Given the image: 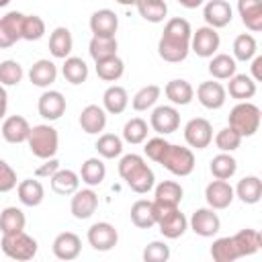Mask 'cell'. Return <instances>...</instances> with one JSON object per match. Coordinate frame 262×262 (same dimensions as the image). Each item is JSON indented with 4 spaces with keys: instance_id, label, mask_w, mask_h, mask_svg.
I'll use <instances>...</instances> for the list:
<instances>
[{
    "instance_id": "cell-1",
    "label": "cell",
    "mask_w": 262,
    "mask_h": 262,
    "mask_svg": "<svg viewBox=\"0 0 262 262\" xmlns=\"http://www.w3.org/2000/svg\"><path fill=\"white\" fill-rule=\"evenodd\" d=\"M190 23L182 16H174L164 25V33L158 41V55L168 63H180L190 51Z\"/></svg>"
},
{
    "instance_id": "cell-2",
    "label": "cell",
    "mask_w": 262,
    "mask_h": 262,
    "mask_svg": "<svg viewBox=\"0 0 262 262\" xmlns=\"http://www.w3.org/2000/svg\"><path fill=\"white\" fill-rule=\"evenodd\" d=\"M119 176L137 194L149 192L156 184L154 170L145 164V160L139 154H127L119 160Z\"/></svg>"
},
{
    "instance_id": "cell-3",
    "label": "cell",
    "mask_w": 262,
    "mask_h": 262,
    "mask_svg": "<svg viewBox=\"0 0 262 262\" xmlns=\"http://www.w3.org/2000/svg\"><path fill=\"white\" fill-rule=\"evenodd\" d=\"M27 145H29L31 154L39 160L55 158L57 147H59V133L49 123L35 125V127H31V133L27 137Z\"/></svg>"
},
{
    "instance_id": "cell-4",
    "label": "cell",
    "mask_w": 262,
    "mask_h": 262,
    "mask_svg": "<svg viewBox=\"0 0 262 262\" xmlns=\"http://www.w3.org/2000/svg\"><path fill=\"white\" fill-rule=\"evenodd\" d=\"M229 127L237 131L242 137H252L260 129L262 113L260 106H256L250 100H239L231 111H229Z\"/></svg>"
},
{
    "instance_id": "cell-5",
    "label": "cell",
    "mask_w": 262,
    "mask_h": 262,
    "mask_svg": "<svg viewBox=\"0 0 262 262\" xmlns=\"http://www.w3.org/2000/svg\"><path fill=\"white\" fill-rule=\"evenodd\" d=\"M154 215H156V225H158L160 233L168 239H176V237L184 235V231L188 229V219L184 217V213L178 207L162 205V203L154 201Z\"/></svg>"
},
{
    "instance_id": "cell-6",
    "label": "cell",
    "mask_w": 262,
    "mask_h": 262,
    "mask_svg": "<svg viewBox=\"0 0 262 262\" xmlns=\"http://www.w3.org/2000/svg\"><path fill=\"white\" fill-rule=\"evenodd\" d=\"M2 252L16 262H27L33 260L37 254V239L31 237L29 233L23 231H14V233H2Z\"/></svg>"
},
{
    "instance_id": "cell-7",
    "label": "cell",
    "mask_w": 262,
    "mask_h": 262,
    "mask_svg": "<svg viewBox=\"0 0 262 262\" xmlns=\"http://www.w3.org/2000/svg\"><path fill=\"white\" fill-rule=\"evenodd\" d=\"M160 164L174 176H188L194 170V154L190 147L170 143Z\"/></svg>"
},
{
    "instance_id": "cell-8",
    "label": "cell",
    "mask_w": 262,
    "mask_h": 262,
    "mask_svg": "<svg viewBox=\"0 0 262 262\" xmlns=\"http://www.w3.org/2000/svg\"><path fill=\"white\" fill-rule=\"evenodd\" d=\"M184 141L190 149H205L213 141V125L203 119L194 117L184 125Z\"/></svg>"
},
{
    "instance_id": "cell-9",
    "label": "cell",
    "mask_w": 262,
    "mask_h": 262,
    "mask_svg": "<svg viewBox=\"0 0 262 262\" xmlns=\"http://www.w3.org/2000/svg\"><path fill=\"white\" fill-rule=\"evenodd\" d=\"M219 45H221V37L217 33V29H213V27H207V25L199 27L190 35V51H194L199 57L215 55Z\"/></svg>"
},
{
    "instance_id": "cell-10",
    "label": "cell",
    "mask_w": 262,
    "mask_h": 262,
    "mask_svg": "<svg viewBox=\"0 0 262 262\" xmlns=\"http://www.w3.org/2000/svg\"><path fill=\"white\" fill-rule=\"evenodd\" d=\"M149 127L158 135H170L180 127V113L174 104H162L151 111Z\"/></svg>"
},
{
    "instance_id": "cell-11",
    "label": "cell",
    "mask_w": 262,
    "mask_h": 262,
    "mask_svg": "<svg viewBox=\"0 0 262 262\" xmlns=\"http://www.w3.org/2000/svg\"><path fill=\"white\" fill-rule=\"evenodd\" d=\"M86 237H88V244H90L96 252H108V250H113V248L117 246V242H119V233H117L115 225L108 223V221L92 223V225L88 227Z\"/></svg>"
},
{
    "instance_id": "cell-12",
    "label": "cell",
    "mask_w": 262,
    "mask_h": 262,
    "mask_svg": "<svg viewBox=\"0 0 262 262\" xmlns=\"http://www.w3.org/2000/svg\"><path fill=\"white\" fill-rule=\"evenodd\" d=\"M188 227H190L196 235H201V237H213V235L221 229V219H219V215L215 213V209H211V207H201V209H196V211L190 215Z\"/></svg>"
},
{
    "instance_id": "cell-13",
    "label": "cell",
    "mask_w": 262,
    "mask_h": 262,
    "mask_svg": "<svg viewBox=\"0 0 262 262\" xmlns=\"http://www.w3.org/2000/svg\"><path fill=\"white\" fill-rule=\"evenodd\" d=\"M205 199H207V205L215 211H221V209H227L233 199H235V192H233V186L227 182V180H211L207 186H205Z\"/></svg>"
},
{
    "instance_id": "cell-14",
    "label": "cell",
    "mask_w": 262,
    "mask_h": 262,
    "mask_svg": "<svg viewBox=\"0 0 262 262\" xmlns=\"http://www.w3.org/2000/svg\"><path fill=\"white\" fill-rule=\"evenodd\" d=\"M51 250H53V256L57 260H76L82 252V239L78 233L74 231H61L55 235L53 244H51Z\"/></svg>"
},
{
    "instance_id": "cell-15",
    "label": "cell",
    "mask_w": 262,
    "mask_h": 262,
    "mask_svg": "<svg viewBox=\"0 0 262 262\" xmlns=\"http://www.w3.org/2000/svg\"><path fill=\"white\" fill-rule=\"evenodd\" d=\"M196 98L199 102L209 108V111H217L225 104L227 100V92H225V86L217 80H207V82H201L199 88H196Z\"/></svg>"
},
{
    "instance_id": "cell-16",
    "label": "cell",
    "mask_w": 262,
    "mask_h": 262,
    "mask_svg": "<svg viewBox=\"0 0 262 262\" xmlns=\"http://www.w3.org/2000/svg\"><path fill=\"white\" fill-rule=\"evenodd\" d=\"M98 209V194L92 190V186L88 188H78L74 194H72V203H70V211L76 219H88L96 213Z\"/></svg>"
},
{
    "instance_id": "cell-17",
    "label": "cell",
    "mask_w": 262,
    "mask_h": 262,
    "mask_svg": "<svg viewBox=\"0 0 262 262\" xmlns=\"http://www.w3.org/2000/svg\"><path fill=\"white\" fill-rule=\"evenodd\" d=\"M203 18H205L207 27L223 29L231 23L233 10H231L229 2H225V0H209L203 6Z\"/></svg>"
},
{
    "instance_id": "cell-18",
    "label": "cell",
    "mask_w": 262,
    "mask_h": 262,
    "mask_svg": "<svg viewBox=\"0 0 262 262\" xmlns=\"http://www.w3.org/2000/svg\"><path fill=\"white\" fill-rule=\"evenodd\" d=\"M23 18H25V14L18 10H10L4 16H0V49H8L16 41H20Z\"/></svg>"
},
{
    "instance_id": "cell-19",
    "label": "cell",
    "mask_w": 262,
    "mask_h": 262,
    "mask_svg": "<svg viewBox=\"0 0 262 262\" xmlns=\"http://www.w3.org/2000/svg\"><path fill=\"white\" fill-rule=\"evenodd\" d=\"M37 111L45 121H57L66 113V96L59 90H45L39 96Z\"/></svg>"
},
{
    "instance_id": "cell-20",
    "label": "cell",
    "mask_w": 262,
    "mask_h": 262,
    "mask_svg": "<svg viewBox=\"0 0 262 262\" xmlns=\"http://www.w3.org/2000/svg\"><path fill=\"white\" fill-rule=\"evenodd\" d=\"M119 29V16L111 8L94 10L90 16V31L94 37H115Z\"/></svg>"
},
{
    "instance_id": "cell-21",
    "label": "cell",
    "mask_w": 262,
    "mask_h": 262,
    "mask_svg": "<svg viewBox=\"0 0 262 262\" xmlns=\"http://www.w3.org/2000/svg\"><path fill=\"white\" fill-rule=\"evenodd\" d=\"M80 127L88 135H98L106 127V111L98 104H88L80 113Z\"/></svg>"
},
{
    "instance_id": "cell-22",
    "label": "cell",
    "mask_w": 262,
    "mask_h": 262,
    "mask_svg": "<svg viewBox=\"0 0 262 262\" xmlns=\"http://www.w3.org/2000/svg\"><path fill=\"white\" fill-rule=\"evenodd\" d=\"M31 133V125L20 115H10L2 121V137L8 143H25Z\"/></svg>"
},
{
    "instance_id": "cell-23",
    "label": "cell",
    "mask_w": 262,
    "mask_h": 262,
    "mask_svg": "<svg viewBox=\"0 0 262 262\" xmlns=\"http://www.w3.org/2000/svg\"><path fill=\"white\" fill-rule=\"evenodd\" d=\"M231 239H233V246H235L239 258L254 256L262 248V235H260L258 229H252V227L239 229L235 235H231Z\"/></svg>"
},
{
    "instance_id": "cell-24",
    "label": "cell",
    "mask_w": 262,
    "mask_h": 262,
    "mask_svg": "<svg viewBox=\"0 0 262 262\" xmlns=\"http://www.w3.org/2000/svg\"><path fill=\"white\" fill-rule=\"evenodd\" d=\"M29 80L33 86L49 88L57 80V66L51 59H37L29 70Z\"/></svg>"
},
{
    "instance_id": "cell-25",
    "label": "cell",
    "mask_w": 262,
    "mask_h": 262,
    "mask_svg": "<svg viewBox=\"0 0 262 262\" xmlns=\"http://www.w3.org/2000/svg\"><path fill=\"white\" fill-rule=\"evenodd\" d=\"M164 94L166 98L174 104V106H186L192 102L194 98V88L188 80H182V78H176V80H170L164 88Z\"/></svg>"
},
{
    "instance_id": "cell-26",
    "label": "cell",
    "mask_w": 262,
    "mask_h": 262,
    "mask_svg": "<svg viewBox=\"0 0 262 262\" xmlns=\"http://www.w3.org/2000/svg\"><path fill=\"white\" fill-rule=\"evenodd\" d=\"M16 194L25 207H39L45 199V188L37 178H25L16 184Z\"/></svg>"
},
{
    "instance_id": "cell-27",
    "label": "cell",
    "mask_w": 262,
    "mask_h": 262,
    "mask_svg": "<svg viewBox=\"0 0 262 262\" xmlns=\"http://www.w3.org/2000/svg\"><path fill=\"white\" fill-rule=\"evenodd\" d=\"M237 12L246 29L252 33L262 31V0H237Z\"/></svg>"
},
{
    "instance_id": "cell-28",
    "label": "cell",
    "mask_w": 262,
    "mask_h": 262,
    "mask_svg": "<svg viewBox=\"0 0 262 262\" xmlns=\"http://www.w3.org/2000/svg\"><path fill=\"white\" fill-rule=\"evenodd\" d=\"M74 47V39L68 27H55L49 35V53L55 59H66L72 53Z\"/></svg>"
},
{
    "instance_id": "cell-29",
    "label": "cell",
    "mask_w": 262,
    "mask_h": 262,
    "mask_svg": "<svg viewBox=\"0 0 262 262\" xmlns=\"http://www.w3.org/2000/svg\"><path fill=\"white\" fill-rule=\"evenodd\" d=\"M49 182H51V190L55 192V194H61V196H70V194H74L78 188H80V174H76L74 170H63V168H59L51 178H49Z\"/></svg>"
},
{
    "instance_id": "cell-30",
    "label": "cell",
    "mask_w": 262,
    "mask_h": 262,
    "mask_svg": "<svg viewBox=\"0 0 262 262\" xmlns=\"http://www.w3.org/2000/svg\"><path fill=\"white\" fill-rule=\"evenodd\" d=\"M256 82L252 76L248 74H233L229 78V84L225 88V92H229L231 98H235L237 102L239 100H250L254 94H256Z\"/></svg>"
},
{
    "instance_id": "cell-31",
    "label": "cell",
    "mask_w": 262,
    "mask_h": 262,
    "mask_svg": "<svg viewBox=\"0 0 262 262\" xmlns=\"http://www.w3.org/2000/svg\"><path fill=\"white\" fill-rule=\"evenodd\" d=\"M233 192L244 205H256L262 199V180L258 176H244Z\"/></svg>"
},
{
    "instance_id": "cell-32",
    "label": "cell",
    "mask_w": 262,
    "mask_h": 262,
    "mask_svg": "<svg viewBox=\"0 0 262 262\" xmlns=\"http://www.w3.org/2000/svg\"><path fill=\"white\" fill-rule=\"evenodd\" d=\"M182 194H184V190L176 180H162L160 184H154V201L156 203L180 207Z\"/></svg>"
},
{
    "instance_id": "cell-33",
    "label": "cell",
    "mask_w": 262,
    "mask_h": 262,
    "mask_svg": "<svg viewBox=\"0 0 262 262\" xmlns=\"http://www.w3.org/2000/svg\"><path fill=\"white\" fill-rule=\"evenodd\" d=\"M129 106V94L123 86H108L102 94V108L111 115H121L125 108Z\"/></svg>"
},
{
    "instance_id": "cell-34",
    "label": "cell",
    "mask_w": 262,
    "mask_h": 262,
    "mask_svg": "<svg viewBox=\"0 0 262 262\" xmlns=\"http://www.w3.org/2000/svg\"><path fill=\"white\" fill-rule=\"evenodd\" d=\"M131 223L139 229H149L156 225V215H154V201L147 199H139L131 205Z\"/></svg>"
},
{
    "instance_id": "cell-35",
    "label": "cell",
    "mask_w": 262,
    "mask_h": 262,
    "mask_svg": "<svg viewBox=\"0 0 262 262\" xmlns=\"http://www.w3.org/2000/svg\"><path fill=\"white\" fill-rule=\"evenodd\" d=\"M61 76H63L70 84H74V86L84 84V82L88 80V66H86V61H84L82 57L68 55V57L63 59V66H61Z\"/></svg>"
},
{
    "instance_id": "cell-36",
    "label": "cell",
    "mask_w": 262,
    "mask_h": 262,
    "mask_svg": "<svg viewBox=\"0 0 262 262\" xmlns=\"http://www.w3.org/2000/svg\"><path fill=\"white\" fill-rule=\"evenodd\" d=\"M106 176V166L100 158H88L80 168V180L86 186H100Z\"/></svg>"
},
{
    "instance_id": "cell-37",
    "label": "cell",
    "mask_w": 262,
    "mask_h": 262,
    "mask_svg": "<svg viewBox=\"0 0 262 262\" xmlns=\"http://www.w3.org/2000/svg\"><path fill=\"white\" fill-rule=\"evenodd\" d=\"M139 16L147 23H164V18L168 16V4L164 0H137L135 4Z\"/></svg>"
},
{
    "instance_id": "cell-38",
    "label": "cell",
    "mask_w": 262,
    "mask_h": 262,
    "mask_svg": "<svg viewBox=\"0 0 262 262\" xmlns=\"http://www.w3.org/2000/svg\"><path fill=\"white\" fill-rule=\"evenodd\" d=\"M235 59L233 55L227 53H215L211 55L209 61V74L213 76V80H229L235 74Z\"/></svg>"
},
{
    "instance_id": "cell-39",
    "label": "cell",
    "mask_w": 262,
    "mask_h": 262,
    "mask_svg": "<svg viewBox=\"0 0 262 262\" xmlns=\"http://www.w3.org/2000/svg\"><path fill=\"white\" fill-rule=\"evenodd\" d=\"M160 94H162V88H160L158 84H147V86L139 88V90L133 94V98H131V106H133V111L143 113V111L156 106Z\"/></svg>"
},
{
    "instance_id": "cell-40",
    "label": "cell",
    "mask_w": 262,
    "mask_h": 262,
    "mask_svg": "<svg viewBox=\"0 0 262 262\" xmlns=\"http://www.w3.org/2000/svg\"><path fill=\"white\" fill-rule=\"evenodd\" d=\"M94 147H96V151H98L100 158L115 160V158H119L123 154V137H119L115 133H102L96 139Z\"/></svg>"
},
{
    "instance_id": "cell-41",
    "label": "cell",
    "mask_w": 262,
    "mask_h": 262,
    "mask_svg": "<svg viewBox=\"0 0 262 262\" xmlns=\"http://www.w3.org/2000/svg\"><path fill=\"white\" fill-rule=\"evenodd\" d=\"M209 170H211L213 178H219V180H229V178L235 174V170H237V162H235V158H233L231 154L221 151V154H217V156L211 160Z\"/></svg>"
},
{
    "instance_id": "cell-42",
    "label": "cell",
    "mask_w": 262,
    "mask_h": 262,
    "mask_svg": "<svg viewBox=\"0 0 262 262\" xmlns=\"http://www.w3.org/2000/svg\"><path fill=\"white\" fill-rule=\"evenodd\" d=\"M27 225V217L23 213V209L18 207H6L0 211V231L2 233H14V231H23Z\"/></svg>"
},
{
    "instance_id": "cell-43",
    "label": "cell",
    "mask_w": 262,
    "mask_h": 262,
    "mask_svg": "<svg viewBox=\"0 0 262 262\" xmlns=\"http://www.w3.org/2000/svg\"><path fill=\"white\" fill-rule=\"evenodd\" d=\"M94 63H96V76L104 82H117L125 72V63L119 55H113V57H106Z\"/></svg>"
},
{
    "instance_id": "cell-44",
    "label": "cell",
    "mask_w": 262,
    "mask_h": 262,
    "mask_svg": "<svg viewBox=\"0 0 262 262\" xmlns=\"http://www.w3.org/2000/svg\"><path fill=\"white\" fill-rule=\"evenodd\" d=\"M88 51H90V57L94 61L113 57V55H117V39L115 37H94L92 35V39L88 43Z\"/></svg>"
},
{
    "instance_id": "cell-45",
    "label": "cell",
    "mask_w": 262,
    "mask_h": 262,
    "mask_svg": "<svg viewBox=\"0 0 262 262\" xmlns=\"http://www.w3.org/2000/svg\"><path fill=\"white\" fill-rule=\"evenodd\" d=\"M258 53V43L254 35L242 33L233 39V59L235 61H250Z\"/></svg>"
},
{
    "instance_id": "cell-46",
    "label": "cell",
    "mask_w": 262,
    "mask_h": 262,
    "mask_svg": "<svg viewBox=\"0 0 262 262\" xmlns=\"http://www.w3.org/2000/svg\"><path fill=\"white\" fill-rule=\"evenodd\" d=\"M147 123L141 117H133L125 123L123 127V141L131 143V145H139L147 139Z\"/></svg>"
},
{
    "instance_id": "cell-47",
    "label": "cell",
    "mask_w": 262,
    "mask_h": 262,
    "mask_svg": "<svg viewBox=\"0 0 262 262\" xmlns=\"http://www.w3.org/2000/svg\"><path fill=\"white\" fill-rule=\"evenodd\" d=\"M209 252H211V258L215 262H233V260L239 258L237 256V250L233 246V239L229 235L227 237H217L213 242V246H211Z\"/></svg>"
},
{
    "instance_id": "cell-48",
    "label": "cell",
    "mask_w": 262,
    "mask_h": 262,
    "mask_svg": "<svg viewBox=\"0 0 262 262\" xmlns=\"http://www.w3.org/2000/svg\"><path fill=\"white\" fill-rule=\"evenodd\" d=\"M45 35V20L37 14H25L20 25V39L25 41H39Z\"/></svg>"
},
{
    "instance_id": "cell-49",
    "label": "cell",
    "mask_w": 262,
    "mask_h": 262,
    "mask_svg": "<svg viewBox=\"0 0 262 262\" xmlns=\"http://www.w3.org/2000/svg\"><path fill=\"white\" fill-rule=\"evenodd\" d=\"M25 76L23 66L16 59H4L0 61V84L2 86H16Z\"/></svg>"
},
{
    "instance_id": "cell-50",
    "label": "cell",
    "mask_w": 262,
    "mask_h": 262,
    "mask_svg": "<svg viewBox=\"0 0 262 262\" xmlns=\"http://www.w3.org/2000/svg\"><path fill=\"white\" fill-rule=\"evenodd\" d=\"M242 139H244V137L227 125V127H223V129L217 131V135H215V145H217L219 151H227V154H231V151H235V149L239 147Z\"/></svg>"
},
{
    "instance_id": "cell-51",
    "label": "cell",
    "mask_w": 262,
    "mask_h": 262,
    "mask_svg": "<svg viewBox=\"0 0 262 262\" xmlns=\"http://www.w3.org/2000/svg\"><path fill=\"white\" fill-rule=\"evenodd\" d=\"M143 262H168L170 260V246L166 242H149L145 248H143V254H141Z\"/></svg>"
},
{
    "instance_id": "cell-52",
    "label": "cell",
    "mask_w": 262,
    "mask_h": 262,
    "mask_svg": "<svg viewBox=\"0 0 262 262\" xmlns=\"http://www.w3.org/2000/svg\"><path fill=\"white\" fill-rule=\"evenodd\" d=\"M168 145H170V141H166L162 135H160V137H151V139H147V141H145L143 154H145V156H147L151 162L160 164V160L164 158V154H166Z\"/></svg>"
},
{
    "instance_id": "cell-53",
    "label": "cell",
    "mask_w": 262,
    "mask_h": 262,
    "mask_svg": "<svg viewBox=\"0 0 262 262\" xmlns=\"http://www.w3.org/2000/svg\"><path fill=\"white\" fill-rule=\"evenodd\" d=\"M12 188H16V172L6 160L0 158V192H10Z\"/></svg>"
},
{
    "instance_id": "cell-54",
    "label": "cell",
    "mask_w": 262,
    "mask_h": 262,
    "mask_svg": "<svg viewBox=\"0 0 262 262\" xmlns=\"http://www.w3.org/2000/svg\"><path fill=\"white\" fill-rule=\"evenodd\" d=\"M57 170H59V162H57L55 158H47V160H43V164L35 170V176H37V178H51Z\"/></svg>"
},
{
    "instance_id": "cell-55",
    "label": "cell",
    "mask_w": 262,
    "mask_h": 262,
    "mask_svg": "<svg viewBox=\"0 0 262 262\" xmlns=\"http://www.w3.org/2000/svg\"><path fill=\"white\" fill-rule=\"evenodd\" d=\"M250 61H252V78H254V82H262V55H254Z\"/></svg>"
},
{
    "instance_id": "cell-56",
    "label": "cell",
    "mask_w": 262,
    "mask_h": 262,
    "mask_svg": "<svg viewBox=\"0 0 262 262\" xmlns=\"http://www.w3.org/2000/svg\"><path fill=\"white\" fill-rule=\"evenodd\" d=\"M6 108H8V94H6V88L0 84V121L6 117Z\"/></svg>"
},
{
    "instance_id": "cell-57",
    "label": "cell",
    "mask_w": 262,
    "mask_h": 262,
    "mask_svg": "<svg viewBox=\"0 0 262 262\" xmlns=\"http://www.w3.org/2000/svg\"><path fill=\"white\" fill-rule=\"evenodd\" d=\"M180 6H184V8H188V10H192V8H199V6H203L205 4V0H176Z\"/></svg>"
},
{
    "instance_id": "cell-58",
    "label": "cell",
    "mask_w": 262,
    "mask_h": 262,
    "mask_svg": "<svg viewBox=\"0 0 262 262\" xmlns=\"http://www.w3.org/2000/svg\"><path fill=\"white\" fill-rule=\"evenodd\" d=\"M115 2H119V4H123V6H135V4H137V0H115Z\"/></svg>"
},
{
    "instance_id": "cell-59",
    "label": "cell",
    "mask_w": 262,
    "mask_h": 262,
    "mask_svg": "<svg viewBox=\"0 0 262 262\" xmlns=\"http://www.w3.org/2000/svg\"><path fill=\"white\" fill-rule=\"evenodd\" d=\"M8 2H10V0H0V8H4V6H8Z\"/></svg>"
}]
</instances>
